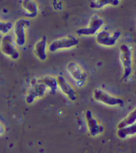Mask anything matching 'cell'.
I'll return each instance as SVG.
<instances>
[{"label":"cell","instance_id":"8","mask_svg":"<svg viewBox=\"0 0 136 153\" xmlns=\"http://www.w3.org/2000/svg\"><path fill=\"white\" fill-rule=\"evenodd\" d=\"M31 22L29 20L20 19L14 24V32L16 34V42L18 46L24 45L26 43V33L25 29L29 27Z\"/></svg>","mask_w":136,"mask_h":153},{"label":"cell","instance_id":"15","mask_svg":"<svg viewBox=\"0 0 136 153\" xmlns=\"http://www.w3.org/2000/svg\"><path fill=\"white\" fill-rule=\"evenodd\" d=\"M119 4V0H95L90 1L89 7L92 9H101L106 5L117 6Z\"/></svg>","mask_w":136,"mask_h":153},{"label":"cell","instance_id":"7","mask_svg":"<svg viewBox=\"0 0 136 153\" xmlns=\"http://www.w3.org/2000/svg\"><path fill=\"white\" fill-rule=\"evenodd\" d=\"M93 97L97 101L102 102L109 106L119 105L122 106L124 104L123 99L110 96L100 89H95L93 91Z\"/></svg>","mask_w":136,"mask_h":153},{"label":"cell","instance_id":"6","mask_svg":"<svg viewBox=\"0 0 136 153\" xmlns=\"http://www.w3.org/2000/svg\"><path fill=\"white\" fill-rule=\"evenodd\" d=\"M104 24V21L102 18L98 16H92L91 20L89 21V25L87 27L82 28L77 30L76 33L79 36L85 35H94L96 34L98 31L102 27V26Z\"/></svg>","mask_w":136,"mask_h":153},{"label":"cell","instance_id":"11","mask_svg":"<svg viewBox=\"0 0 136 153\" xmlns=\"http://www.w3.org/2000/svg\"><path fill=\"white\" fill-rule=\"evenodd\" d=\"M58 85L59 86L60 89L62 91V92L70 99L71 101H75L77 99V92L74 91V89L69 84V82L66 81V79L63 76L59 75L57 76Z\"/></svg>","mask_w":136,"mask_h":153},{"label":"cell","instance_id":"10","mask_svg":"<svg viewBox=\"0 0 136 153\" xmlns=\"http://www.w3.org/2000/svg\"><path fill=\"white\" fill-rule=\"evenodd\" d=\"M86 121H87V127H88L89 134L91 136H96L101 134L103 131V127L102 125L99 124L95 118L92 115V111L87 110L85 114Z\"/></svg>","mask_w":136,"mask_h":153},{"label":"cell","instance_id":"4","mask_svg":"<svg viewBox=\"0 0 136 153\" xmlns=\"http://www.w3.org/2000/svg\"><path fill=\"white\" fill-rule=\"evenodd\" d=\"M1 51L6 56H9L13 60H17L19 58V52L16 48L12 36L6 34L1 42Z\"/></svg>","mask_w":136,"mask_h":153},{"label":"cell","instance_id":"12","mask_svg":"<svg viewBox=\"0 0 136 153\" xmlns=\"http://www.w3.org/2000/svg\"><path fill=\"white\" fill-rule=\"evenodd\" d=\"M46 48H47V36H43L39 41L36 43L34 46V53L36 56L40 61H45L47 58L46 53Z\"/></svg>","mask_w":136,"mask_h":153},{"label":"cell","instance_id":"1","mask_svg":"<svg viewBox=\"0 0 136 153\" xmlns=\"http://www.w3.org/2000/svg\"><path fill=\"white\" fill-rule=\"evenodd\" d=\"M79 39L72 34H69L64 37L58 39L50 43L48 50L50 52H55L58 50L68 49L79 45Z\"/></svg>","mask_w":136,"mask_h":153},{"label":"cell","instance_id":"3","mask_svg":"<svg viewBox=\"0 0 136 153\" xmlns=\"http://www.w3.org/2000/svg\"><path fill=\"white\" fill-rule=\"evenodd\" d=\"M47 88L44 85L37 82L36 79L31 81V86L28 91L26 101L27 104H31L34 102L36 98L42 97L45 94Z\"/></svg>","mask_w":136,"mask_h":153},{"label":"cell","instance_id":"5","mask_svg":"<svg viewBox=\"0 0 136 153\" xmlns=\"http://www.w3.org/2000/svg\"><path fill=\"white\" fill-rule=\"evenodd\" d=\"M120 36L121 32L118 30L114 31L112 34L107 31H102L96 36V42L101 45L112 47L115 45Z\"/></svg>","mask_w":136,"mask_h":153},{"label":"cell","instance_id":"2","mask_svg":"<svg viewBox=\"0 0 136 153\" xmlns=\"http://www.w3.org/2000/svg\"><path fill=\"white\" fill-rule=\"evenodd\" d=\"M120 60L124 68L122 79H127L132 74V52L130 47L127 45H120Z\"/></svg>","mask_w":136,"mask_h":153},{"label":"cell","instance_id":"13","mask_svg":"<svg viewBox=\"0 0 136 153\" xmlns=\"http://www.w3.org/2000/svg\"><path fill=\"white\" fill-rule=\"evenodd\" d=\"M37 82L44 85L46 87L50 89L51 94H55L56 91H57L58 87L56 78L53 77V76H45L41 77V79H37Z\"/></svg>","mask_w":136,"mask_h":153},{"label":"cell","instance_id":"18","mask_svg":"<svg viewBox=\"0 0 136 153\" xmlns=\"http://www.w3.org/2000/svg\"><path fill=\"white\" fill-rule=\"evenodd\" d=\"M12 22H2L0 21V33L7 34L10 31V30L13 28Z\"/></svg>","mask_w":136,"mask_h":153},{"label":"cell","instance_id":"14","mask_svg":"<svg viewBox=\"0 0 136 153\" xmlns=\"http://www.w3.org/2000/svg\"><path fill=\"white\" fill-rule=\"evenodd\" d=\"M23 8L26 11V16L30 18H34L38 14L37 4L34 1L25 0L22 2Z\"/></svg>","mask_w":136,"mask_h":153},{"label":"cell","instance_id":"16","mask_svg":"<svg viewBox=\"0 0 136 153\" xmlns=\"http://www.w3.org/2000/svg\"><path fill=\"white\" fill-rule=\"evenodd\" d=\"M136 134V126L135 123L131 125V126H126V127L119 128L117 131V136L120 139H124L127 138L128 136L135 135Z\"/></svg>","mask_w":136,"mask_h":153},{"label":"cell","instance_id":"19","mask_svg":"<svg viewBox=\"0 0 136 153\" xmlns=\"http://www.w3.org/2000/svg\"><path fill=\"white\" fill-rule=\"evenodd\" d=\"M4 127H3V126L0 123V135H1V134H4Z\"/></svg>","mask_w":136,"mask_h":153},{"label":"cell","instance_id":"9","mask_svg":"<svg viewBox=\"0 0 136 153\" xmlns=\"http://www.w3.org/2000/svg\"><path fill=\"white\" fill-rule=\"evenodd\" d=\"M68 71L71 74L73 79L77 82L79 85H82L87 78V74L84 72L82 68L77 64L74 62H70L67 64L66 66Z\"/></svg>","mask_w":136,"mask_h":153},{"label":"cell","instance_id":"17","mask_svg":"<svg viewBox=\"0 0 136 153\" xmlns=\"http://www.w3.org/2000/svg\"><path fill=\"white\" fill-rule=\"evenodd\" d=\"M136 121V110L132 111L130 114L127 116L124 120L119 123L117 125V128H122L126 127V126H131V125L134 124Z\"/></svg>","mask_w":136,"mask_h":153}]
</instances>
